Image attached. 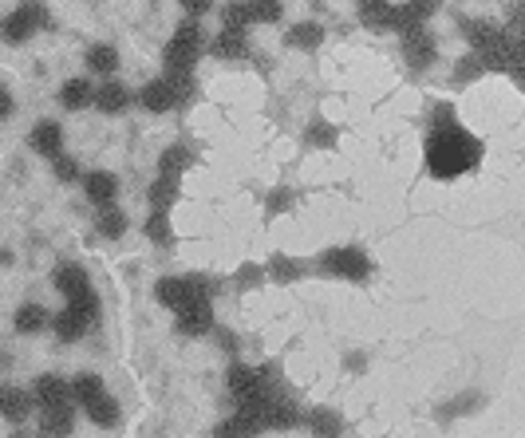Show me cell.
Instances as JSON below:
<instances>
[{
	"instance_id": "25",
	"label": "cell",
	"mask_w": 525,
	"mask_h": 438,
	"mask_svg": "<svg viewBox=\"0 0 525 438\" xmlns=\"http://www.w3.org/2000/svg\"><path fill=\"white\" fill-rule=\"evenodd\" d=\"M178 182L182 178H166V174L154 178L151 190H146V202H151V209H170L174 202H178Z\"/></svg>"
},
{
	"instance_id": "40",
	"label": "cell",
	"mask_w": 525,
	"mask_h": 438,
	"mask_svg": "<svg viewBox=\"0 0 525 438\" xmlns=\"http://www.w3.org/2000/svg\"><path fill=\"white\" fill-rule=\"evenodd\" d=\"M178 4L186 16H206L209 8H214V0H178Z\"/></svg>"
},
{
	"instance_id": "6",
	"label": "cell",
	"mask_w": 525,
	"mask_h": 438,
	"mask_svg": "<svg viewBox=\"0 0 525 438\" xmlns=\"http://www.w3.org/2000/svg\"><path fill=\"white\" fill-rule=\"evenodd\" d=\"M55 288H60V296L68 300V304L99 312V296H95V288H91V277L83 272V264H60V269H55Z\"/></svg>"
},
{
	"instance_id": "39",
	"label": "cell",
	"mask_w": 525,
	"mask_h": 438,
	"mask_svg": "<svg viewBox=\"0 0 525 438\" xmlns=\"http://www.w3.org/2000/svg\"><path fill=\"white\" fill-rule=\"evenodd\" d=\"M407 8H411L414 20H431V16L442 8V0H407Z\"/></svg>"
},
{
	"instance_id": "11",
	"label": "cell",
	"mask_w": 525,
	"mask_h": 438,
	"mask_svg": "<svg viewBox=\"0 0 525 438\" xmlns=\"http://www.w3.org/2000/svg\"><path fill=\"white\" fill-rule=\"evenodd\" d=\"M138 103H143L151 115H166V111H174V107H178V95H174L170 79L159 76V79H151V84L138 91Z\"/></svg>"
},
{
	"instance_id": "20",
	"label": "cell",
	"mask_w": 525,
	"mask_h": 438,
	"mask_svg": "<svg viewBox=\"0 0 525 438\" xmlns=\"http://www.w3.org/2000/svg\"><path fill=\"white\" fill-rule=\"evenodd\" d=\"M91 95H95V87H91L83 76H71L68 84L60 87V103L68 107V111H83V107H91Z\"/></svg>"
},
{
	"instance_id": "10",
	"label": "cell",
	"mask_w": 525,
	"mask_h": 438,
	"mask_svg": "<svg viewBox=\"0 0 525 438\" xmlns=\"http://www.w3.org/2000/svg\"><path fill=\"white\" fill-rule=\"evenodd\" d=\"M32 403L36 407H76L71 399V383H63L60 376H40L32 387Z\"/></svg>"
},
{
	"instance_id": "37",
	"label": "cell",
	"mask_w": 525,
	"mask_h": 438,
	"mask_svg": "<svg viewBox=\"0 0 525 438\" xmlns=\"http://www.w3.org/2000/svg\"><path fill=\"white\" fill-rule=\"evenodd\" d=\"M52 170H55V178H60V182H76V178H83V174H79V162L71 158V154H63V150L52 158Z\"/></svg>"
},
{
	"instance_id": "42",
	"label": "cell",
	"mask_w": 525,
	"mask_h": 438,
	"mask_svg": "<svg viewBox=\"0 0 525 438\" xmlns=\"http://www.w3.org/2000/svg\"><path fill=\"white\" fill-rule=\"evenodd\" d=\"M8 115H12V91L0 84V118H8Z\"/></svg>"
},
{
	"instance_id": "9",
	"label": "cell",
	"mask_w": 525,
	"mask_h": 438,
	"mask_svg": "<svg viewBox=\"0 0 525 438\" xmlns=\"http://www.w3.org/2000/svg\"><path fill=\"white\" fill-rule=\"evenodd\" d=\"M178 316V332L182 336H209L214 332V296H201V300H193V304H186L182 312H174Z\"/></svg>"
},
{
	"instance_id": "18",
	"label": "cell",
	"mask_w": 525,
	"mask_h": 438,
	"mask_svg": "<svg viewBox=\"0 0 525 438\" xmlns=\"http://www.w3.org/2000/svg\"><path fill=\"white\" fill-rule=\"evenodd\" d=\"M44 434H71L76 431V407H40Z\"/></svg>"
},
{
	"instance_id": "17",
	"label": "cell",
	"mask_w": 525,
	"mask_h": 438,
	"mask_svg": "<svg viewBox=\"0 0 525 438\" xmlns=\"http://www.w3.org/2000/svg\"><path fill=\"white\" fill-rule=\"evenodd\" d=\"M91 103H95L103 115H123V111H127V103H131V91L111 79V84H103V87L95 91V95H91Z\"/></svg>"
},
{
	"instance_id": "43",
	"label": "cell",
	"mask_w": 525,
	"mask_h": 438,
	"mask_svg": "<svg viewBox=\"0 0 525 438\" xmlns=\"http://www.w3.org/2000/svg\"><path fill=\"white\" fill-rule=\"evenodd\" d=\"M348 368H352V371H364L367 360H364V355H348Z\"/></svg>"
},
{
	"instance_id": "33",
	"label": "cell",
	"mask_w": 525,
	"mask_h": 438,
	"mask_svg": "<svg viewBox=\"0 0 525 438\" xmlns=\"http://www.w3.org/2000/svg\"><path fill=\"white\" fill-rule=\"evenodd\" d=\"M249 16L253 24H276L284 16V4L281 0H249Z\"/></svg>"
},
{
	"instance_id": "30",
	"label": "cell",
	"mask_w": 525,
	"mask_h": 438,
	"mask_svg": "<svg viewBox=\"0 0 525 438\" xmlns=\"http://www.w3.org/2000/svg\"><path fill=\"white\" fill-rule=\"evenodd\" d=\"M103 379H99V376H91V371H79V376L76 379H71V399H76V403L83 407V403H91V399H95V395H103Z\"/></svg>"
},
{
	"instance_id": "23",
	"label": "cell",
	"mask_w": 525,
	"mask_h": 438,
	"mask_svg": "<svg viewBox=\"0 0 525 438\" xmlns=\"http://www.w3.org/2000/svg\"><path fill=\"white\" fill-rule=\"evenodd\" d=\"M87 71H95V76H115L119 71L115 44H91L87 48Z\"/></svg>"
},
{
	"instance_id": "1",
	"label": "cell",
	"mask_w": 525,
	"mask_h": 438,
	"mask_svg": "<svg viewBox=\"0 0 525 438\" xmlns=\"http://www.w3.org/2000/svg\"><path fill=\"white\" fill-rule=\"evenodd\" d=\"M482 162V142L466 131L463 123H447V126H435L427 131V146H422V166H427L431 178H458V174H470V170Z\"/></svg>"
},
{
	"instance_id": "13",
	"label": "cell",
	"mask_w": 525,
	"mask_h": 438,
	"mask_svg": "<svg viewBox=\"0 0 525 438\" xmlns=\"http://www.w3.org/2000/svg\"><path fill=\"white\" fill-rule=\"evenodd\" d=\"M206 48H209V56H217V60H245L249 56V36H245V28H221Z\"/></svg>"
},
{
	"instance_id": "22",
	"label": "cell",
	"mask_w": 525,
	"mask_h": 438,
	"mask_svg": "<svg viewBox=\"0 0 525 438\" xmlns=\"http://www.w3.org/2000/svg\"><path fill=\"white\" fill-rule=\"evenodd\" d=\"M48 320H52V316H48V308H44V304H21V308H16V316H12L16 332H24V336L44 332Z\"/></svg>"
},
{
	"instance_id": "29",
	"label": "cell",
	"mask_w": 525,
	"mask_h": 438,
	"mask_svg": "<svg viewBox=\"0 0 525 438\" xmlns=\"http://www.w3.org/2000/svg\"><path fill=\"white\" fill-rule=\"evenodd\" d=\"M356 8H359V20H364L367 28L387 32V8H391V0H356Z\"/></svg>"
},
{
	"instance_id": "28",
	"label": "cell",
	"mask_w": 525,
	"mask_h": 438,
	"mask_svg": "<svg viewBox=\"0 0 525 438\" xmlns=\"http://www.w3.org/2000/svg\"><path fill=\"white\" fill-rule=\"evenodd\" d=\"M143 230H146V237H151L154 245H162V249H166V245L174 241V230H170V209H151V217H146V225H143Z\"/></svg>"
},
{
	"instance_id": "26",
	"label": "cell",
	"mask_w": 525,
	"mask_h": 438,
	"mask_svg": "<svg viewBox=\"0 0 525 438\" xmlns=\"http://www.w3.org/2000/svg\"><path fill=\"white\" fill-rule=\"evenodd\" d=\"M99 233H103L107 237V241H119V237H123L127 233V214H123V209H119L115 202H111V206H99Z\"/></svg>"
},
{
	"instance_id": "14",
	"label": "cell",
	"mask_w": 525,
	"mask_h": 438,
	"mask_svg": "<svg viewBox=\"0 0 525 438\" xmlns=\"http://www.w3.org/2000/svg\"><path fill=\"white\" fill-rule=\"evenodd\" d=\"M28 415H32V395L21 387H12V383H4V387H0V418L21 426Z\"/></svg>"
},
{
	"instance_id": "38",
	"label": "cell",
	"mask_w": 525,
	"mask_h": 438,
	"mask_svg": "<svg viewBox=\"0 0 525 438\" xmlns=\"http://www.w3.org/2000/svg\"><path fill=\"white\" fill-rule=\"evenodd\" d=\"M292 202H297V194H292L289 186H276L269 194V202H265V209H269V214H284V209H292Z\"/></svg>"
},
{
	"instance_id": "12",
	"label": "cell",
	"mask_w": 525,
	"mask_h": 438,
	"mask_svg": "<svg viewBox=\"0 0 525 438\" xmlns=\"http://www.w3.org/2000/svg\"><path fill=\"white\" fill-rule=\"evenodd\" d=\"M83 198L91 206H111L119 198V178L111 170H91V174H83Z\"/></svg>"
},
{
	"instance_id": "3",
	"label": "cell",
	"mask_w": 525,
	"mask_h": 438,
	"mask_svg": "<svg viewBox=\"0 0 525 438\" xmlns=\"http://www.w3.org/2000/svg\"><path fill=\"white\" fill-rule=\"evenodd\" d=\"M214 292H217L214 277H162L154 285V300L162 308H170V312H182L186 304H193L201 296H214Z\"/></svg>"
},
{
	"instance_id": "32",
	"label": "cell",
	"mask_w": 525,
	"mask_h": 438,
	"mask_svg": "<svg viewBox=\"0 0 525 438\" xmlns=\"http://www.w3.org/2000/svg\"><path fill=\"white\" fill-rule=\"evenodd\" d=\"M253 16H249V0H229L221 4V28H249Z\"/></svg>"
},
{
	"instance_id": "19",
	"label": "cell",
	"mask_w": 525,
	"mask_h": 438,
	"mask_svg": "<svg viewBox=\"0 0 525 438\" xmlns=\"http://www.w3.org/2000/svg\"><path fill=\"white\" fill-rule=\"evenodd\" d=\"M284 44L297 52H316L320 44H324V28H320L316 20H304V24H292L289 36H284Z\"/></svg>"
},
{
	"instance_id": "21",
	"label": "cell",
	"mask_w": 525,
	"mask_h": 438,
	"mask_svg": "<svg viewBox=\"0 0 525 438\" xmlns=\"http://www.w3.org/2000/svg\"><path fill=\"white\" fill-rule=\"evenodd\" d=\"M83 415H87L95 426H119V418H123V415H119V403L107 395V391H103V395H95L91 403H83Z\"/></svg>"
},
{
	"instance_id": "4",
	"label": "cell",
	"mask_w": 525,
	"mask_h": 438,
	"mask_svg": "<svg viewBox=\"0 0 525 438\" xmlns=\"http://www.w3.org/2000/svg\"><path fill=\"white\" fill-rule=\"evenodd\" d=\"M44 28H52V12L40 4V0H24L21 8H12V12L0 20V40L16 48V44H28Z\"/></svg>"
},
{
	"instance_id": "15",
	"label": "cell",
	"mask_w": 525,
	"mask_h": 438,
	"mask_svg": "<svg viewBox=\"0 0 525 438\" xmlns=\"http://www.w3.org/2000/svg\"><path fill=\"white\" fill-rule=\"evenodd\" d=\"M28 142H32V150L40 154V158H55V154L63 150V126L60 123H48V118H44V123H36L32 126V134H28Z\"/></svg>"
},
{
	"instance_id": "7",
	"label": "cell",
	"mask_w": 525,
	"mask_h": 438,
	"mask_svg": "<svg viewBox=\"0 0 525 438\" xmlns=\"http://www.w3.org/2000/svg\"><path fill=\"white\" fill-rule=\"evenodd\" d=\"M95 320H99V312H87V308H79V304H63L48 324H52L55 340L76 344V340H83V336L91 332V328H95Z\"/></svg>"
},
{
	"instance_id": "2",
	"label": "cell",
	"mask_w": 525,
	"mask_h": 438,
	"mask_svg": "<svg viewBox=\"0 0 525 438\" xmlns=\"http://www.w3.org/2000/svg\"><path fill=\"white\" fill-rule=\"evenodd\" d=\"M201 52H206V32H201L198 16H190V20H182L170 40H166L162 68L166 71H193V63L201 60Z\"/></svg>"
},
{
	"instance_id": "31",
	"label": "cell",
	"mask_w": 525,
	"mask_h": 438,
	"mask_svg": "<svg viewBox=\"0 0 525 438\" xmlns=\"http://www.w3.org/2000/svg\"><path fill=\"white\" fill-rule=\"evenodd\" d=\"M304 426H308L312 434H340L344 431V418H340L336 410H312V415H304Z\"/></svg>"
},
{
	"instance_id": "8",
	"label": "cell",
	"mask_w": 525,
	"mask_h": 438,
	"mask_svg": "<svg viewBox=\"0 0 525 438\" xmlns=\"http://www.w3.org/2000/svg\"><path fill=\"white\" fill-rule=\"evenodd\" d=\"M399 40H403V60H407V68L422 71V68H431V63H435L439 44H435V36L422 28V24H419V28H407Z\"/></svg>"
},
{
	"instance_id": "34",
	"label": "cell",
	"mask_w": 525,
	"mask_h": 438,
	"mask_svg": "<svg viewBox=\"0 0 525 438\" xmlns=\"http://www.w3.org/2000/svg\"><path fill=\"white\" fill-rule=\"evenodd\" d=\"M214 434H261V423L237 410L234 418H226V423H217V426H214Z\"/></svg>"
},
{
	"instance_id": "24",
	"label": "cell",
	"mask_w": 525,
	"mask_h": 438,
	"mask_svg": "<svg viewBox=\"0 0 525 438\" xmlns=\"http://www.w3.org/2000/svg\"><path fill=\"white\" fill-rule=\"evenodd\" d=\"M190 166H193V154L186 146H166L162 158H159V174H166V178H182Z\"/></svg>"
},
{
	"instance_id": "5",
	"label": "cell",
	"mask_w": 525,
	"mask_h": 438,
	"mask_svg": "<svg viewBox=\"0 0 525 438\" xmlns=\"http://www.w3.org/2000/svg\"><path fill=\"white\" fill-rule=\"evenodd\" d=\"M320 272H324V277L352 280V285H364V280L372 277V257H367L359 245H340V249L320 253Z\"/></svg>"
},
{
	"instance_id": "27",
	"label": "cell",
	"mask_w": 525,
	"mask_h": 438,
	"mask_svg": "<svg viewBox=\"0 0 525 438\" xmlns=\"http://www.w3.org/2000/svg\"><path fill=\"white\" fill-rule=\"evenodd\" d=\"M304 142H308V146H320V150H332V146L340 142V131L328 123V118L316 115V118L308 123V131H304Z\"/></svg>"
},
{
	"instance_id": "16",
	"label": "cell",
	"mask_w": 525,
	"mask_h": 438,
	"mask_svg": "<svg viewBox=\"0 0 525 438\" xmlns=\"http://www.w3.org/2000/svg\"><path fill=\"white\" fill-rule=\"evenodd\" d=\"M304 277V264L292 261L289 253H273L269 264H265V280H273V285H297Z\"/></svg>"
},
{
	"instance_id": "41",
	"label": "cell",
	"mask_w": 525,
	"mask_h": 438,
	"mask_svg": "<svg viewBox=\"0 0 525 438\" xmlns=\"http://www.w3.org/2000/svg\"><path fill=\"white\" fill-rule=\"evenodd\" d=\"M478 403H482V399H478V395H470V399H458V403H450L447 410H442V418H455L458 410H463V415H466V410H470V407H478Z\"/></svg>"
},
{
	"instance_id": "36",
	"label": "cell",
	"mask_w": 525,
	"mask_h": 438,
	"mask_svg": "<svg viewBox=\"0 0 525 438\" xmlns=\"http://www.w3.org/2000/svg\"><path fill=\"white\" fill-rule=\"evenodd\" d=\"M234 285L245 288V292L261 288V285H265V269H261V264H242V269L234 272Z\"/></svg>"
},
{
	"instance_id": "35",
	"label": "cell",
	"mask_w": 525,
	"mask_h": 438,
	"mask_svg": "<svg viewBox=\"0 0 525 438\" xmlns=\"http://www.w3.org/2000/svg\"><path fill=\"white\" fill-rule=\"evenodd\" d=\"M478 76H486V63L478 60V52H470V56L455 63V84H474Z\"/></svg>"
}]
</instances>
